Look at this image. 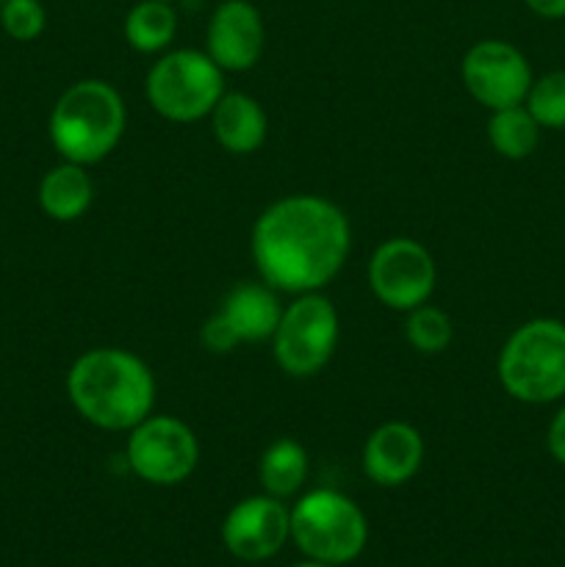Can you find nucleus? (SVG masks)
Masks as SVG:
<instances>
[{"instance_id":"obj_19","label":"nucleus","mask_w":565,"mask_h":567,"mask_svg":"<svg viewBox=\"0 0 565 567\" xmlns=\"http://www.w3.org/2000/svg\"><path fill=\"white\" fill-rule=\"evenodd\" d=\"M177 31V14L170 0H138L125 17V39L138 53L170 48Z\"/></svg>"},{"instance_id":"obj_10","label":"nucleus","mask_w":565,"mask_h":567,"mask_svg":"<svg viewBox=\"0 0 565 567\" xmlns=\"http://www.w3.org/2000/svg\"><path fill=\"white\" fill-rule=\"evenodd\" d=\"M465 89L487 111L521 105L532 86V66L515 44L504 39H482L471 44L460 64Z\"/></svg>"},{"instance_id":"obj_16","label":"nucleus","mask_w":565,"mask_h":567,"mask_svg":"<svg viewBox=\"0 0 565 567\" xmlns=\"http://www.w3.org/2000/svg\"><path fill=\"white\" fill-rule=\"evenodd\" d=\"M39 208L55 221H75L81 219L89 210L94 199V183L89 177L86 166L64 164L53 166V169L44 172V177L39 181Z\"/></svg>"},{"instance_id":"obj_18","label":"nucleus","mask_w":565,"mask_h":567,"mask_svg":"<svg viewBox=\"0 0 565 567\" xmlns=\"http://www.w3.org/2000/svg\"><path fill=\"white\" fill-rule=\"evenodd\" d=\"M487 142L502 158L524 161L530 158L541 142V125L526 111V105H510V109L491 111L487 120Z\"/></svg>"},{"instance_id":"obj_2","label":"nucleus","mask_w":565,"mask_h":567,"mask_svg":"<svg viewBox=\"0 0 565 567\" xmlns=\"http://www.w3.org/2000/svg\"><path fill=\"white\" fill-rule=\"evenodd\" d=\"M66 393L83 421L105 432H131L155 404V377L127 349L97 347L66 371Z\"/></svg>"},{"instance_id":"obj_24","label":"nucleus","mask_w":565,"mask_h":567,"mask_svg":"<svg viewBox=\"0 0 565 567\" xmlns=\"http://www.w3.org/2000/svg\"><path fill=\"white\" fill-rule=\"evenodd\" d=\"M546 449L559 465H565V404L554 413L552 424L546 432Z\"/></svg>"},{"instance_id":"obj_9","label":"nucleus","mask_w":565,"mask_h":567,"mask_svg":"<svg viewBox=\"0 0 565 567\" xmlns=\"http://www.w3.org/2000/svg\"><path fill=\"white\" fill-rule=\"evenodd\" d=\"M438 282V266L430 249L415 238H388L369 260V288L386 308L410 313L430 302Z\"/></svg>"},{"instance_id":"obj_20","label":"nucleus","mask_w":565,"mask_h":567,"mask_svg":"<svg viewBox=\"0 0 565 567\" xmlns=\"http://www.w3.org/2000/svg\"><path fill=\"white\" fill-rule=\"evenodd\" d=\"M404 338H408L410 349H415L419 354H441L454 341V324L441 308L419 305L408 313Z\"/></svg>"},{"instance_id":"obj_25","label":"nucleus","mask_w":565,"mask_h":567,"mask_svg":"<svg viewBox=\"0 0 565 567\" xmlns=\"http://www.w3.org/2000/svg\"><path fill=\"white\" fill-rule=\"evenodd\" d=\"M524 3L543 20H565V0H524Z\"/></svg>"},{"instance_id":"obj_8","label":"nucleus","mask_w":565,"mask_h":567,"mask_svg":"<svg viewBox=\"0 0 565 567\" xmlns=\"http://www.w3.org/2000/svg\"><path fill=\"white\" fill-rule=\"evenodd\" d=\"M125 457L142 482L172 487L186 482L197 468L199 441L186 421L150 413L142 424L131 430Z\"/></svg>"},{"instance_id":"obj_5","label":"nucleus","mask_w":565,"mask_h":567,"mask_svg":"<svg viewBox=\"0 0 565 567\" xmlns=\"http://www.w3.org/2000/svg\"><path fill=\"white\" fill-rule=\"evenodd\" d=\"M291 540L305 559L343 567L363 554L369 543V520L352 498L319 487L294 504Z\"/></svg>"},{"instance_id":"obj_26","label":"nucleus","mask_w":565,"mask_h":567,"mask_svg":"<svg viewBox=\"0 0 565 567\" xmlns=\"http://www.w3.org/2000/svg\"><path fill=\"white\" fill-rule=\"evenodd\" d=\"M294 567H336V565H325V563H314V559H305V563H299Z\"/></svg>"},{"instance_id":"obj_13","label":"nucleus","mask_w":565,"mask_h":567,"mask_svg":"<svg viewBox=\"0 0 565 567\" xmlns=\"http://www.w3.org/2000/svg\"><path fill=\"white\" fill-rule=\"evenodd\" d=\"M360 463L374 485L399 487L419 474L424 463V437L408 421H388L366 437Z\"/></svg>"},{"instance_id":"obj_15","label":"nucleus","mask_w":565,"mask_h":567,"mask_svg":"<svg viewBox=\"0 0 565 567\" xmlns=\"http://www.w3.org/2000/svg\"><path fill=\"white\" fill-rule=\"evenodd\" d=\"M219 313L233 327L238 341L255 343L275 336L282 308L269 282H242L227 293Z\"/></svg>"},{"instance_id":"obj_22","label":"nucleus","mask_w":565,"mask_h":567,"mask_svg":"<svg viewBox=\"0 0 565 567\" xmlns=\"http://www.w3.org/2000/svg\"><path fill=\"white\" fill-rule=\"evenodd\" d=\"M0 25L17 42H33V39L42 37L48 14H44V6L39 0H3Z\"/></svg>"},{"instance_id":"obj_1","label":"nucleus","mask_w":565,"mask_h":567,"mask_svg":"<svg viewBox=\"0 0 565 567\" xmlns=\"http://www.w3.org/2000/svg\"><path fill=\"white\" fill-rule=\"evenodd\" d=\"M255 269L282 293H310L341 271L352 249V227L336 203L291 194L255 219L249 236Z\"/></svg>"},{"instance_id":"obj_3","label":"nucleus","mask_w":565,"mask_h":567,"mask_svg":"<svg viewBox=\"0 0 565 567\" xmlns=\"http://www.w3.org/2000/svg\"><path fill=\"white\" fill-rule=\"evenodd\" d=\"M125 122L127 111L120 92L100 78H86L66 86L55 100L48 133L61 158L92 166L120 144Z\"/></svg>"},{"instance_id":"obj_23","label":"nucleus","mask_w":565,"mask_h":567,"mask_svg":"<svg viewBox=\"0 0 565 567\" xmlns=\"http://www.w3.org/2000/svg\"><path fill=\"white\" fill-rule=\"evenodd\" d=\"M199 341H203V347L208 349L210 354H227V352H233L238 343H242L236 338V332H233V327L222 319L219 310L205 319L203 330H199Z\"/></svg>"},{"instance_id":"obj_11","label":"nucleus","mask_w":565,"mask_h":567,"mask_svg":"<svg viewBox=\"0 0 565 567\" xmlns=\"http://www.w3.org/2000/svg\"><path fill=\"white\" fill-rule=\"evenodd\" d=\"M291 540V509L275 496H249L222 520V543L242 563H266Z\"/></svg>"},{"instance_id":"obj_12","label":"nucleus","mask_w":565,"mask_h":567,"mask_svg":"<svg viewBox=\"0 0 565 567\" xmlns=\"http://www.w3.org/2000/svg\"><path fill=\"white\" fill-rule=\"evenodd\" d=\"M264 17L249 0H222L208 20L205 53L222 72H247L264 55Z\"/></svg>"},{"instance_id":"obj_21","label":"nucleus","mask_w":565,"mask_h":567,"mask_svg":"<svg viewBox=\"0 0 565 567\" xmlns=\"http://www.w3.org/2000/svg\"><path fill=\"white\" fill-rule=\"evenodd\" d=\"M526 111L541 127L563 131L565 127V70H554L532 81L530 94L524 100Z\"/></svg>"},{"instance_id":"obj_17","label":"nucleus","mask_w":565,"mask_h":567,"mask_svg":"<svg viewBox=\"0 0 565 567\" xmlns=\"http://www.w3.org/2000/svg\"><path fill=\"white\" fill-rule=\"evenodd\" d=\"M258 480L266 496H275L280 502L297 496L308 480V452L294 437H277L266 446L258 463Z\"/></svg>"},{"instance_id":"obj_4","label":"nucleus","mask_w":565,"mask_h":567,"mask_svg":"<svg viewBox=\"0 0 565 567\" xmlns=\"http://www.w3.org/2000/svg\"><path fill=\"white\" fill-rule=\"evenodd\" d=\"M504 391L524 404L565 396V321L532 319L504 341L496 363Z\"/></svg>"},{"instance_id":"obj_6","label":"nucleus","mask_w":565,"mask_h":567,"mask_svg":"<svg viewBox=\"0 0 565 567\" xmlns=\"http://www.w3.org/2000/svg\"><path fill=\"white\" fill-rule=\"evenodd\" d=\"M144 94L155 114L170 122L203 120L225 94V75L208 53L172 50L147 72Z\"/></svg>"},{"instance_id":"obj_7","label":"nucleus","mask_w":565,"mask_h":567,"mask_svg":"<svg viewBox=\"0 0 565 567\" xmlns=\"http://www.w3.org/2000/svg\"><path fill=\"white\" fill-rule=\"evenodd\" d=\"M338 327V310L330 299L319 291L297 293L271 336L275 363L299 380L319 374L336 354Z\"/></svg>"},{"instance_id":"obj_14","label":"nucleus","mask_w":565,"mask_h":567,"mask_svg":"<svg viewBox=\"0 0 565 567\" xmlns=\"http://www.w3.org/2000/svg\"><path fill=\"white\" fill-rule=\"evenodd\" d=\"M214 138L233 155H249L264 147L269 120L255 97L244 92H225L210 111Z\"/></svg>"}]
</instances>
